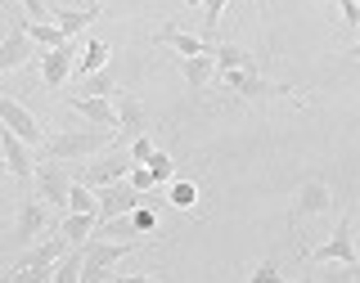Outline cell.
Here are the masks:
<instances>
[{
    "label": "cell",
    "instance_id": "obj_1",
    "mask_svg": "<svg viewBox=\"0 0 360 283\" xmlns=\"http://www.w3.org/2000/svg\"><path fill=\"white\" fill-rule=\"evenodd\" d=\"M104 149H117L112 131H54V135H45L37 157L41 162H82V157H95Z\"/></svg>",
    "mask_w": 360,
    "mask_h": 283
},
{
    "label": "cell",
    "instance_id": "obj_2",
    "mask_svg": "<svg viewBox=\"0 0 360 283\" xmlns=\"http://www.w3.org/2000/svg\"><path fill=\"white\" fill-rule=\"evenodd\" d=\"M68 252H72V243L59 230H50L27 256H18V265L5 275V283H54V270H59V261Z\"/></svg>",
    "mask_w": 360,
    "mask_h": 283
},
{
    "label": "cell",
    "instance_id": "obj_3",
    "mask_svg": "<svg viewBox=\"0 0 360 283\" xmlns=\"http://www.w3.org/2000/svg\"><path fill=\"white\" fill-rule=\"evenodd\" d=\"M217 81H221L225 90H234L239 99H248V104H266V99H292V104H307V95H302L297 86H288V81H270V77H262V67L221 72Z\"/></svg>",
    "mask_w": 360,
    "mask_h": 283
},
{
    "label": "cell",
    "instance_id": "obj_4",
    "mask_svg": "<svg viewBox=\"0 0 360 283\" xmlns=\"http://www.w3.org/2000/svg\"><path fill=\"white\" fill-rule=\"evenodd\" d=\"M307 265H360V252H356V230H352V211L338 221V230L324 239L315 252H302Z\"/></svg>",
    "mask_w": 360,
    "mask_h": 283
},
{
    "label": "cell",
    "instance_id": "obj_5",
    "mask_svg": "<svg viewBox=\"0 0 360 283\" xmlns=\"http://www.w3.org/2000/svg\"><path fill=\"white\" fill-rule=\"evenodd\" d=\"M329 207H333V189L324 185V180H302L297 198H292V211H288V225H292V230H302V221L329 216Z\"/></svg>",
    "mask_w": 360,
    "mask_h": 283
},
{
    "label": "cell",
    "instance_id": "obj_6",
    "mask_svg": "<svg viewBox=\"0 0 360 283\" xmlns=\"http://www.w3.org/2000/svg\"><path fill=\"white\" fill-rule=\"evenodd\" d=\"M131 171H135V162H131V153H104V157H95V162L86 166L82 176V185H90V189H108V185H122V180H131Z\"/></svg>",
    "mask_w": 360,
    "mask_h": 283
},
{
    "label": "cell",
    "instance_id": "obj_7",
    "mask_svg": "<svg viewBox=\"0 0 360 283\" xmlns=\"http://www.w3.org/2000/svg\"><path fill=\"white\" fill-rule=\"evenodd\" d=\"M32 185H37V198L45 207H68V194H72L77 180L68 176L63 162H37V180Z\"/></svg>",
    "mask_w": 360,
    "mask_h": 283
},
{
    "label": "cell",
    "instance_id": "obj_8",
    "mask_svg": "<svg viewBox=\"0 0 360 283\" xmlns=\"http://www.w3.org/2000/svg\"><path fill=\"white\" fill-rule=\"evenodd\" d=\"M0 153H5V166H9V176L14 180H22V185H32L37 180V149H32L27 140H18L9 126H0Z\"/></svg>",
    "mask_w": 360,
    "mask_h": 283
},
{
    "label": "cell",
    "instance_id": "obj_9",
    "mask_svg": "<svg viewBox=\"0 0 360 283\" xmlns=\"http://www.w3.org/2000/svg\"><path fill=\"white\" fill-rule=\"evenodd\" d=\"M144 198H149V194H140V189H135L131 180H122V185H108V189H99V221L131 216V211H140V207H144Z\"/></svg>",
    "mask_w": 360,
    "mask_h": 283
},
{
    "label": "cell",
    "instance_id": "obj_10",
    "mask_svg": "<svg viewBox=\"0 0 360 283\" xmlns=\"http://www.w3.org/2000/svg\"><path fill=\"white\" fill-rule=\"evenodd\" d=\"M0 121H5V126H9V131H14V135H18V140H27V144H32V149H41V144H45V131H41V121H37V117H32V112H27V108H22V104H18V99H9V95H5V90H0Z\"/></svg>",
    "mask_w": 360,
    "mask_h": 283
},
{
    "label": "cell",
    "instance_id": "obj_11",
    "mask_svg": "<svg viewBox=\"0 0 360 283\" xmlns=\"http://www.w3.org/2000/svg\"><path fill=\"white\" fill-rule=\"evenodd\" d=\"M45 230H54V225H50V211H45V202H41L37 194L22 198V202H18V216H14V239H18V243H41Z\"/></svg>",
    "mask_w": 360,
    "mask_h": 283
},
{
    "label": "cell",
    "instance_id": "obj_12",
    "mask_svg": "<svg viewBox=\"0 0 360 283\" xmlns=\"http://www.w3.org/2000/svg\"><path fill=\"white\" fill-rule=\"evenodd\" d=\"M153 45H167V50H176L180 59H198V54H217V41L207 37H194V32H185L180 22H167L162 32L153 37Z\"/></svg>",
    "mask_w": 360,
    "mask_h": 283
},
{
    "label": "cell",
    "instance_id": "obj_13",
    "mask_svg": "<svg viewBox=\"0 0 360 283\" xmlns=\"http://www.w3.org/2000/svg\"><path fill=\"white\" fill-rule=\"evenodd\" d=\"M72 63H77V41L59 45V50H45L41 54V81L50 90H59L68 77H72Z\"/></svg>",
    "mask_w": 360,
    "mask_h": 283
},
{
    "label": "cell",
    "instance_id": "obj_14",
    "mask_svg": "<svg viewBox=\"0 0 360 283\" xmlns=\"http://www.w3.org/2000/svg\"><path fill=\"white\" fill-rule=\"evenodd\" d=\"M32 54H37V41L22 32V22H14V27H9V37L0 41V72H14V67L32 63Z\"/></svg>",
    "mask_w": 360,
    "mask_h": 283
},
{
    "label": "cell",
    "instance_id": "obj_15",
    "mask_svg": "<svg viewBox=\"0 0 360 283\" xmlns=\"http://www.w3.org/2000/svg\"><path fill=\"white\" fill-rule=\"evenodd\" d=\"M149 135V112L135 95H117V140H140Z\"/></svg>",
    "mask_w": 360,
    "mask_h": 283
},
{
    "label": "cell",
    "instance_id": "obj_16",
    "mask_svg": "<svg viewBox=\"0 0 360 283\" xmlns=\"http://www.w3.org/2000/svg\"><path fill=\"white\" fill-rule=\"evenodd\" d=\"M68 108H72L77 117H86L95 131H112V135H117V104H112V99H77L72 95Z\"/></svg>",
    "mask_w": 360,
    "mask_h": 283
},
{
    "label": "cell",
    "instance_id": "obj_17",
    "mask_svg": "<svg viewBox=\"0 0 360 283\" xmlns=\"http://www.w3.org/2000/svg\"><path fill=\"white\" fill-rule=\"evenodd\" d=\"M180 72H185L189 90H207V81L221 77V67H217V54H198V59H180Z\"/></svg>",
    "mask_w": 360,
    "mask_h": 283
},
{
    "label": "cell",
    "instance_id": "obj_18",
    "mask_svg": "<svg viewBox=\"0 0 360 283\" xmlns=\"http://www.w3.org/2000/svg\"><path fill=\"white\" fill-rule=\"evenodd\" d=\"M54 230H59L72 247H86L90 239H95V230H99V216H77V211H68V216L54 225Z\"/></svg>",
    "mask_w": 360,
    "mask_h": 283
},
{
    "label": "cell",
    "instance_id": "obj_19",
    "mask_svg": "<svg viewBox=\"0 0 360 283\" xmlns=\"http://www.w3.org/2000/svg\"><path fill=\"white\" fill-rule=\"evenodd\" d=\"M77 99H117V77L108 72H95V77H82L77 81Z\"/></svg>",
    "mask_w": 360,
    "mask_h": 283
},
{
    "label": "cell",
    "instance_id": "obj_20",
    "mask_svg": "<svg viewBox=\"0 0 360 283\" xmlns=\"http://www.w3.org/2000/svg\"><path fill=\"white\" fill-rule=\"evenodd\" d=\"M99 14H104V5L95 0L90 9H54V22H59V27L68 32V37H77V32H82V27H90V22H95Z\"/></svg>",
    "mask_w": 360,
    "mask_h": 283
},
{
    "label": "cell",
    "instance_id": "obj_21",
    "mask_svg": "<svg viewBox=\"0 0 360 283\" xmlns=\"http://www.w3.org/2000/svg\"><path fill=\"white\" fill-rule=\"evenodd\" d=\"M22 32H27V37L32 41H37L41 45V50H59V45H68V41H72V37H68V32L59 27V22H22Z\"/></svg>",
    "mask_w": 360,
    "mask_h": 283
},
{
    "label": "cell",
    "instance_id": "obj_22",
    "mask_svg": "<svg viewBox=\"0 0 360 283\" xmlns=\"http://www.w3.org/2000/svg\"><path fill=\"white\" fill-rule=\"evenodd\" d=\"M217 67H221V72H243V67H257V59L243 50V45L221 41V45H217Z\"/></svg>",
    "mask_w": 360,
    "mask_h": 283
},
{
    "label": "cell",
    "instance_id": "obj_23",
    "mask_svg": "<svg viewBox=\"0 0 360 283\" xmlns=\"http://www.w3.org/2000/svg\"><path fill=\"white\" fill-rule=\"evenodd\" d=\"M68 211H77V216H99V189H90L77 180L72 194H68Z\"/></svg>",
    "mask_w": 360,
    "mask_h": 283
},
{
    "label": "cell",
    "instance_id": "obj_24",
    "mask_svg": "<svg viewBox=\"0 0 360 283\" xmlns=\"http://www.w3.org/2000/svg\"><path fill=\"white\" fill-rule=\"evenodd\" d=\"M104 63H108V45L104 41H86V54H82V63H77V81L104 72Z\"/></svg>",
    "mask_w": 360,
    "mask_h": 283
},
{
    "label": "cell",
    "instance_id": "obj_25",
    "mask_svg": "<svg viewBox=\"0 0 360 283\" xmlns=\"http://www.w3.org/2000/svg\"><path fill=\"white\" fill-rule=\"evenodd\" d=\"M167 202L180 207V211H189L198 202V185H194V180H172V185H167Z\"/></svg>",
    "mask_w": 360,
    "mask_h": 283
},
{
    "label": "cell",
    "instance_id": "obj_26",
    "mask_svg": "<svg viewBox=\"0 0 360 283\" xmlns=\"http://www.w3.org/2000/svg\"><path fill=\"white\" fill-rule=\"evenodd\" d=\"M82 265H86L82 247H72V252L59 261V270H54V283H82Z\"/></svg>",
    "mask_w": 360,
    "mask_h": 283
},
{
    "label": "cell",
    "instance_id": "obj_27",
    "mask_svg": "<svg viewBox=\"0 0 360 283\" xmlns=\"http://www.w3.org/2000/svg\"><path fill=\"white\" fill-rule=\"evenodd\" d=\"M149 171H153L158 185H172V180H176V162H172V153L158 149V153H153V162H149Z\"/></svg>",
    "mask_w": 360,
    "mask_h": 283
},
{
    "label": "cell",
    "instance_id": "obj_28",
    "mask_svg": "<svg viewBox=\"0 0 360 283\" xmlns=\"http://www.w3.org/2000/svg\"><path fill=\"white\" fill-rule=\"evenodd\" d=\"M320 283H360V265H329L315 275Z\"/></svg>",
    "mask_w": 360,
    "mask_h": 283
},
{
    "label": "cell",
    "instance_id": "obj_29",
    "mask_svg": "<svg viewBox=\"0 0 360 283\" xmlns=\"http://www.w3.org/2000/svg\"><path fill=\"white\" fill-rule=\"evenodd\" d=\"M225 5H230V0H207V5H202V37H207V41H212V32H217Z\"/></svg>",
    "mask_w": 360,
    "mask_h": 283
},
{
    "label": "cell",
    "instance_id": "obj_30",
    "mask_svg": "<svg viewBox=\"0 0 360 283\" xmlns=\"http://www.w3.org/2000/svg\"><path fill=\"white\" fill-rule=\"evenodd\" d=\"M248 283H288V279L279 275V261H275V256H266V261L252 270V279H248Z\"/></svg>",
    "mask_w": 360,
    "mask_h": 283
},
{
    "label": "cell",
    "instance_id": "obj_31",
    "mask_svg": "<svg viewBox=\"0 0 360 283\" xmlns=\"http://www.w3.org/2000/svg\"><path fill=\"white\" fill-rule=\"evenodd\" d=\"M153 153H158V144L149 140V135L131 140V162H135V166H149V162H153Z\"/></svg>",
    "mask_w": 360,
    "mask_h": 283
},
{
    "label": "cell",
    "instance_id": "obj_32",
    "mask_svg": "<svg viewBox=\"0 0 360 283\" xmlns=\"http://www.w3.org/2000/svg\"><path fill=\"white\" fill-rule=\"evenodd\" d=\"M131 225H135V234H153V230H158V211H153V207L131 211Z\"/></svg>",
    "mask_w": 360,
    "mask_h": 283
},
{
    "label": "cell",
    "instance_id": "obj_33",
    "mask_svg": "<svg viewBox=\"0 0 360 283\" xmlns=\"http://www.w3.org/2000/svg\"><path fill=\"white\" fill-rule=\"evenodd\" d=\"M131 185L140 189V194H153V189H158V180H153L149 166H135V171H131Z\"/></svg>",
    "mask_w": 360,
    "mask_h": 283
},
{
    "label": "cell",
    "instance_id": "obj_34",
    "mask_svg": "<svg viewBox=\"0 0 360 283\" xmlns=\"http://www.w3.org/2000/svg\"><path fill=\"white\" fill-rule=\"evenodd\" d=\"M22 9H27L32 22H50V18H54V9L45 5V0H22Z\"/></svg>",
    "mask_w": 360,
    "mask_h": 283
},
{
    "label": "cell",
    "instance_id": "obj_35",
    "mask_svg": "<svg viewBox=\"0 0 360 283\" xmlns=\"http://www.w3.org/2000/svg\"><path fill=\"white\" fill-rule=\"evenodd\" d=\"M338 9H342V22H347V27H360V0H338Z\"/></svg>",
    "mask_w": 360,
    "mask_h": 283
},
{
    "label": "cell",
    "instance_id": "obj_36",
    "mask_svg": "<svg viewBox=\"0 0 360 283\" xmlns=\"http://www.w3.org/2000/svg\"><path fill=\"white\" fill-rule=\"evenodd\" d=\"M112 283H158L153 275H112Z\"/></svg>",
    "mask_w": 360,
    "mask_h": 283
},
{
    "label": "cell",
    "instance_id": "obj_37",
    "mask_svg": "<svg viewBox=\"0 0 360 283\" xmlns=\"http://www.w3.org/2000/svg\"><path fill=\"white\" fill-rule=\"evenodd\" d=\"M302 283H320V279H315V275H311V270H307V275H302Z\"/></svg>",
    "mask_w": 360,
    "mask_h": 283
},
{
    "label": "cell",
    "instance_id": "obj_38",
    "mask_svg": "<svg viewBox=\"0 0 360 283\" xmlns=\"http://www.w3.org/2000/svg\"><path fill=\"white\" fill-rule=\"evenodd\" d=\"M5 176H9V166H5V162H0V180H5Z\"/></svg>",
    "mask_w": 360,
    "mask_h": 283
}]
</instances>
